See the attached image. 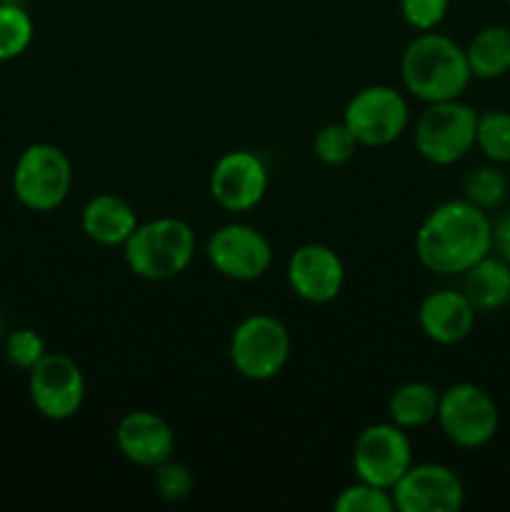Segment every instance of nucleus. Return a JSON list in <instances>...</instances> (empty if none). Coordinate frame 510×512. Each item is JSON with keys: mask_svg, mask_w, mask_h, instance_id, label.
I'll list each match as a JSON object with an SVG mask.
<instances>
[{"mask_svg": "<svg viewBox=\"0 0 510 512\" xmlns=\"http://www.w3.org/2000/svg\"><path fill=\"white\" fill-rule=\"evenodd\" d=\"M195 248V230L185 220L155 218L138 223L135 233L123 245V258L135 278L163 283L188 270Z\"/></svg>", "mask_w": 510, "mask_h": 512, "instance_id": "obj_3", "label": "nucleus"}, {"mask_svg": "<svg viewBox=\"0 0 510 512\" xmlns=\"http://www.w3.org/2000/svg\"><path fill=\"white\" fill-rule=\"evenodd\" d=\"M73 188L70 158L50 143H35L20 153L13 170V193L20 205L35 213L60 208Z\"/></svg>", "mask_w": 510, "mask_h": 512, "instance_id": "obj_5", "label": "nucleus"}, {"mask_svg": "<svg viewBox=\"0 0 510 512\" xmlns=\"http://www.w3.org/2000/svg\"><path fill=\"white\" fill-rule=\"evenodd\" d=\"M508 3H510V0H508Z\"/></svg>", "mask_w": 510, "mask_h": 512, "instance_id": "obj_30", "label": "nucleus"}, {"mask_svg": "<svg viewBox=\"0 0 510 512\" xmlns=\"http://www.w3.org/2000/svg\"><path fill=\"white\" fill-rule=\"evenodd\" d=\"M288 285L300 300L325 305L335 300L345 283V265L333 248L323 243H305L288 258Z\"/></svg>", "mask_w": 510, "mask_h": 512, "instance_id": "obj_14", "label": "nucleus"}, {"mask_svg": "<svg viewBox=\"0 0 510 512\" xmlns=\"http://www.w3.org/2000/svg\"><path fill=\"white\" fill-rule=\"evenodd\" d=\"M45 353H48L45 340L33 328L15 330L5 340V355H8L10 365H15L18 370H28L30 373L45 358Z\"/></svg>", "mask_w": 510, "mask_h": 512, "instance_id": "obj_27", "label": "nucleus"}, {"mask_svg": "<svg viewBox=\"0 0 510 512\" xmlns=\"http://www.w3.org/2000/svg\"><path fill=\"white\" fill-rule=\"evenodd\" d=\"M83 233L103 248H123L138 228V213L125 198L115 193H100L83 208Z\"/></svg>", "mask_w": 510, "mask_h": 512, "instance_id": "obj_17", "label": "nucleus"}, {"mask_svg": "<svg viewBox=\"0 0 510 512\" xmlns=\"http://www.w3.org/2000/svg\"><path fill=\"white\" fill-rule=\"evenodd\" d=\"M413 465V445L408 433L395 423L368 425L353 445L355 478L378 488L393 490Z\"/></svg>", "mask_w": 510, "mask_h": 512, "instance_id": "obj_9", "label": "nucleus"}, {"mask_svg": "<svg viewBox=\"0 0 510 512\" xmlns=\"http://www.w3.org/2000/svg\"><path fill=\"white\" fill-rule=\"evenodd\" d=\"M390 493L398 512H458L465 503L463 480L440 463H413Z\"/></svg>", "mask_w": 510, "mask_h": 512, "instance_id": "obj_13", "label": "nucleus"}, {"mask_svg": "<svg viewBox=\"0 0 510 512\" xmlns=\"http://www.w3.org/2000/svg\"><path fill=\"white\" fill-rule=\"evenodd\" d=\"M115 445L128 463L150 468L165 463L175 453V433L168 420L150 410L123 415L115 428Z\"/></svg>", "mask_w": 510, "mask_h": 512, "instance_id": "obj_15", "label": "nucleus"}, {"mask_svg": "<svg viewBox=\"0 0 510 512\" xmlns=\"http://www.w3.org/2000/svg\"><path fill=\"white\" fill-rule=\"evenodd\" d=\"M30 400L43 418L70 420L85 400V378L80 365L65 353H45L30 370Z\"/></svg>", "mask_w": 510, "mask_h": 512, "instance_id": "obj_11", "label": "nucleus"}, {"mask_svg": "<svg viewBox=\"0 0 510 512\" xmlns=\"http://www.w3.org/2000/svg\"><path fill=\"white\" fill-rule=\"evenodd\" d=\"M475 315L473 308L463 290H433L425 295L418 310V323L425 338L438 345H458L473 333Z\"/></svg>", "mask_w": 510, "mask_h": 512, "instance_id": "obj_16", "label": "nucleus"}, {"mask_svg": "<svg viewBox=\"0 0 510 512\" xmlns=\"http://www.w3.org/2000/svg\"><path fill=\"white\" fill-rule=\"evenodd\" d=\"M470 73L478 80H498L510 73V28L488 25L470 38L465 48Z\"/></svg>", "mask_w": 510, "mask_h": 512, "instance_id": "obj_19", "label": "nucleus"}, {"mask_svg": "<svg viewBox=\"0 0 510 512\" xmlns=\"http://www.w3.org/2000/svg\"><path fill=\"white\" fill-rule=\"evenodd\" d=\"M33 20L20 5H0V60H13L28 50Z\"/></svg>", "mask_w": 510, "mask_h": 512, "instance_id": "obj_24", "label": "nucleus"}, {"mask_svg": "<svg viewBox=\"0 0 510 512\" xmlns=\"http://www.w3.org/2000/svg\"><path fill=\"white\" fill-rule=\"evenodd\" d=\"M450 8V0H400V13L403 20L418 33L435 30L445 20Z\"/></svg>", "mask_w": 510, "mask_h": 512, "instance_id": "obj_28", "label": "nucleus"}, {"mask_svg": "<svg viewBox=\"0 0 510 512\" xmlns=\"http://www.w3.org/2000/svg\"><path fill=\"white\" fill-rule=\"evenodd\" d=\"M475 128L478 113L460 98L425 103V110L415 120V150L423 160L445 168L475 148Z\"/></svg>", "mask_w": 510, "mask_h": 512, "instance_id": "obj_4", "label": "nucleus"}, {"mask_svg": "<svg viewBox=\"0 0 510 512\" xmlns=\"http://www.w3.org/2000/svg\"><path fill=\"white\" fill-rule=\"evenodd\" d=\"M290 358V333L278 318L253 313L238 323L230 338V363L243 378L265 383L285 368Z\"/></svg>", "mask_w": 510, "mask_h": 512, "instance_id": "obj_6", "label": "nucleus"}, {"mask_svg": "<svg viewBox=\"0 0 510 512\" xmlns=\"http://www.w3.org/2000/svg\"><path fill=\"white\" fill-rule=\"evenodd\" d=\"M493 253L510 263V210L493 220Z\"/></svg>", "mask_w": 510, "mask_h": 512, "instance_id": "obj_29", "label": "nucleus"}, {"mask_svg": "<svg viewBox=\"0 0 510 512\" xmlns=\"http://www.w3.org/2000/svg\"><path fill=\"white\" fill-rule=\"evenodd\" d=\"M435 420L450 443L475 450L495 438L500 413L488 390L475 383H455L440 393Z\"/></svg>", "mask_w": 510, "mask_h": 512, "instance_id": "obj_7", "label": "nucleus"}, {"mask_svg": "<svg viewBox=\"0 0 510 512\" xmlns=\"http://www.w3.org/2000/svg\"><path fill=\"white\" fill-rule=\"evenodd\" d=\"M505 193H508V178L495 163L470 170L468 178L463 180V198L485 213L498 208L505 200Z\"/></svg>", "mask_w": 510, "mask_h": 512, "instance_id": "obj_22", "label": "nucleus"}, {"mask_svg": "<svg viewBox=\"0 0 510 512\" xmlns=\"http://www.w3.org/2000/svg\"><path fill=\"white\" fill-rule=\"evenodd\" d=\"M490 253L493 220L465 198L440 203L415 233V255L430 273L463 275Z\"/></svg>", "mask_w": 510, "mask_h": 512, "instance_id": "obj_1", "label": "nucleus"}, {"mask_svg": "<svg viewBox=\"0 0 510 512\" xmlns=\"http://www.w3.org/2000/svg\"><path fill=\"white\" fill-rule=\"evenodd\" d=\"M463 293L478 313H495L510 303V263L485 255L463 273Z\"/></svg>", "mask_w": 510, "mask_h": 512, "instance_id": "obj_18", "label": "nucleus"}, {"mask_svg": "<svg viewBox=\"0 0 510 512\" xmlns=\"http://www.w3.org/2000/svg\"><path fill=\"white\" fill-rule=\"evenodd\" d=\"M358 148V140H355V135L350 133V128L343 120L323 125L313 140L315 158L323 165H330V168H340V165L350 163L355 153H358Z\"/></svg>", "mask_w": 510, "mask_h": 512, "instance_id": "obj_23", "label": "nucleus"}, {"mask_svg": "<svg viewBox=\"0 0 510 512\" xmlns=\"http://www.w3.org/2000/svg\"><path fill=\"white\" fill-rule=\"evenodd\" d=\"M205 255L220 275L238 283L263 278L273 265L270 240L245 223H228L215 230L205 245Z\"/></svg>", "mask_w": 510, "mask_h": 512, "instance_id": "obj_10", "label": "nucleus"}, {"mask_svg": "<svg viewBox=\"0 0 510 512\" xmlns=\"http://www.w3.org/2000/svg\"><path fill=\"white\" fill-rule=\"evenodd\" d=\"M475 145L480 153L495 165L510 163V113L508 110H488L478 113Z\"/></svg>", "mask_w": 510, "mask_h": 512, "instance_id": "obj_21", "label": "nucleus"}, {"mask_svg": "<svg viewBox=\"0 0 510 512\" xmlns=\"http://www.w3.org/2000/svg\"><path fill=\"white\" fill-rule=\"evenodd\" d=\"M400 78L413 98L423 103H440L460 98L468 90L473 73L465 58V48H460L448 35L428 30L415 35L403 50Z\"/></svg>", "mask_w": 510, "mask_h": 512, "instance_id": "obj_2", "label": "nucleus"}, {"mask_svg": "<svg viewBox=\"0 0 510 512\" xmlns=\"http://www.w3.org/2000/svg\"><path fill=\"white\" fill-rule=\"evenodd\" d=\"M153 483H155V490H158V495L165 500V503H183V500L190 498V493H193L195 488L193 470H190L185 463H180V460H173V458L155 465Z\"/></svg>", "mask_w": 510, "mask_h": 512, "instance_id": "obj_26", "label": "nucleus"}, {"mask_svg": "<svg viewBox=\"0 0 510 512\" xmlns=\"http://www.w3.org/2000/svg\"><path fill=\"white\" fill-rule=\"evenodd\" d=\"M440 390H435L430 383L423 380H410V383L395 388V393L388 400L390 423L400 425L403 430L423 428L433 423L438 415Z\"/></svg>", "mask_w": 510, "mask_h": 512, "instance_id": "obj_20", "label": "nucleus"}, {"mask_svg": "<svg viewBox=\"0 0 510 512\" xmlns=\"http://www.w3.org/2000/svg\"><path fill=\"white\" fill-rule=\"evenodd\" d=\"M210 198L228 213H248L268 193V168L253 150H230L210 170Z\"/></svg>", "mask_w": 510, "mask_h": 512, "instance_id": "obj_12", "label": "nucleus"}, {"mask_svg": "<svg viewBox=\"0 0 510 512\" xmlns=\"http://www.w3.org/2000/svg\"><path fill=\"white\" fill-rule=\"evenodd\" d=\"M343 123L363 148H388L408 130V100L390 85H368L348 100Z\"/></svg>", "mask_w": 510, "mask_h": 512, "instance_id": "obj_8", "label": "nucleus"}, {"mask_svg": "<svg viewBox=\"0 0 510 512\" xmlns=\"http://www.w3.org/2000/svg\"><path fill=\"white\" fill-rule=\"evenodd\" d=\"M335 512H395L393 493L385 488H378L373 483H358L348 485L343 493L335 498L333 503Z\"/></svg>", "mask_w": 510, "mask_h": 512, "instance_id": "obj_25", "label": "nucleus"}]
</instances>
